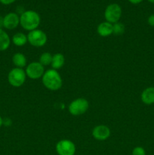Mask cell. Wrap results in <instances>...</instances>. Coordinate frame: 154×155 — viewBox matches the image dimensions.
Wrapping results in <instances>:
<instances>
[{
  "mask_svg": "<svg viewBox=\"0 0 154 155\" xmlns=\"http://www.w3.org/2000/svg\"><path fill=\"white\" fill-rule=\"evenodd\" d=\"M16 0H0V3L4 5H9L11 4H13Z\"/></svg>",
  "mask_w": 154,
  "mask_h": 155,
  "instance_id": "cell-21",
  "label": "cell"
},
{
  "mask_svg": "<svg viewBox=\"0 0 154 155\" xmlns=\"http://www.w3.org/2000/svg\"><path fill=\"white\" fill-rule=\"evenodd\" d=\"M110 128L106 125H98L92 130V136L95 139L98 141H105L110 136Z\"/></svg>",
  "mask_w": 154,
  "mask_h": 155,
  "instance_id": "cell-10",
  "label": "cell"
},
{
  "mask_svg": "<svg viewBox=\"0 0 154 155\" xmlns=\"http://www.w3.org/2000/svg\"><path fill=\"white\" fill-rule=\"evenodd\" d=\"M3 21H4V17L0 15V29H2L3 27Z\"/></svg>",
  "mask_w": 154,
  "mask_h": 155,
  "instance_id": "cell-24",
  "label": "cell"
},
{
  "mask_svg": "<svg viewBox=\"0 0 154 155\" xmlns=\"http://www.w3.org/2000/svg\"><path fill=\"white\" fill-rule=\"evenodd\" d=\"M141 101L145 104L151 105L154 104V87H147L142 92L140 95Z\"/></svg>",
  "mask_w": 154,
  "mask_h": 155,
  "instance_id": "cell-12",
  "label": "cell"
},
{
  "mask_svg": "<svg viewBox=\"0 0 154 155\" xmlns=\"http://www.w3.org/2000/svg\"><path fill=\"white\" fill-rule=\"evenodd\" d=\"M143 1V0H128V2H129L130 3H131V4H133V5L140 4V3H141Z\"/></svg>",
  "mask_w": 154,
  "mask_h": 155,
  "instance_id": "cell-22",
  "label": "cell"
},
{
  "mask_svg": "<svg viewBox=\"0 0 154 155\" xmlns=\"http://www.w3.org/2000/svg\"><path fill=\"white\" fill-rule=\"evenodd\" d=\"M97 32L101 37H107L113 33V24L107 21H104L98 24L97 27Z\"/></svg>",
  "mask_w": 154,
  "mask_h": 155,
  "instance_id": "cell-11",
  "label": "cell"
},
{
  "mask_svg": "<svg viewBox=\"0 0 154 155\" xmlns=\"http://www.w3.org/2000/svg\"><path fill=\"white\" fill-rule=\"evenodd\" d=\"M147 1L149 2L152 3V4H154V0H147Z\"/></svg>",
  "mask_w": 154,
  "mask_h": 155,
  "instance_id": "cell-26",
  "label": "cell"
},
{
  "mask_svg": "<svg viewBox=\"0 0 154 155\" xmlns=\"http://www.w3.org/2000/svg\"><path fill=\"white\" fill-rule=\"evenodd\" d=\"M27 40L32 46L39 48L44 46L47 43L48 36L44 31L36 29L33 31L29 32L27 34Z\"/></svg>",
  "mask_w": 154,
  "mask_h": 155,
  "instance_id": "cell-6",
  "label": "cell"
},
{
  "mask_svg": "<svg viewBox=\"0 0 154 155\" xmlns=\"http://www.w3.org/2000/svg\"><path fill=\"white\" fill-rule=\"evenodd\" d=\"M11 124V120H9V119L3 120V125L6 126V127H8Z\"/></svg>",
  "mask_w": 154,
  "mask_h": 155,
  "instance_id": "cell-23",
  "label": "cell"
},
{
  "mask_svg": "<svg viewBox=\"0 0 154 155\" xmlns=\"http://www.w3.org/2000/svg\"><path fill=\"white\" fill-rule=\"evenodd\" d=\"M3 125V119L2 118V117L0 116V127Z\"/></svg>",
  "mask_w": 154,
  "mask_h": 155,
  "instance_id": "cell-25",
  "label": "cell"
},
{
  "mask_svg": "<svg viewBox=\"0 0 154 155\" xmlns=\"http://www.w3.org/2000/svg\"><path fill=\"white\" fill-rule=\"evenodd\" d=\"M27 79L25 71L22 68H14L9 71L8 74V81L14 87H21L24 84Z\"/></svg>",
  "mask_w": 154,
  "mask_h": 155,
  "instance_id": "cell-4",
  "label": "cell"
},
{
  "mask_svg": "<svg viewBox=\"0 0 154 155\" xmlns=\"http://www.w3.org/2000/svg\"><path fill=\"white\" fill-rule=\"evenodd\" d=\"M42 81L44 86L50 91L59 90L63 85V80L60 74L52 68L45 71L42 77Z\"/></svg>",
  "mask_w": 154,
  "mask_h": 155,
  "instance_id": "cell-2",
  "label": "cell"
},
{
  "mask_svg": "<svg viewBox=\"0 0 154 155\" xmlns=\"http://www.w3.org/2000/svg\"><path fill=\"white\" fill-rule=\"evenodd\" d=\"M12 62H13L15 68L24 69V68L27 66V58L23 53L21 52H17L14 54L13 57H12Z\"/></svg>",
  "mask_w": 154,
  "mask_h": 155,
  "instance_id": "cell-13",
  "label": "cell"
},
{
  "mask_svg": "<svg viewBox=\"0 0 154 155\" xmlns=\"http://www.w3.org/2000/svg\"><path fill=\"white\" fill-rule=\"evenodd\" d=\"M40 23V15L33 10L24 11L20 15V25L23 29L29 32L38 29Z\"/></svg>",
  "mask_w": 154,
  "mask_h": 155,
  "instance_id": "cell-1",
  "label": "cell"
},
{
  "mask_svg": "<svg viewBox=\"0 0 154 155\" xmlns=\"http://www.w3.org/2000/svg\"><path fill=\"white\" fill-rule=\"evenodd\" d=\"M52 57L53 55L50 52L48 51H45L43 52L39 57V62L41 64L45 66H48V65H51V61H52Z\"/></svg>",
  "mask_w": 154,
  "mask_h": 155,
  "instance_id": "cell-17",
  "label": "cell"
},
{
  "mask_svg": "<svg viewBox=\"0 0 154 155\" xmlns=\"http://www.w3.org/2000/svg\"><path fill=\"white\" fill-rule=\"evenodd\" d=\"M55 150L58 155H75L76 147L71 140L61 139L56 144Z\"/></svg>",
  "mask_w": 154,
  "mask_h": 155,
  "instance_id": "cell-7",
  "label": "cell"
},
{
  "mask_svg": "<svg viewBox=\"0 0 154 155\" xmlns=\"http://www.w3.org/2000/svg\"><path fill=\"white\" fill-rule=\"evenodd\" d=\"M113 34L116 35V36H120V35L123 34L125 30V27L122 23L119 22L115 23L113 24Z\"/></svg>",
  "mask_w": 154,
  "mask_h": 155,
  "instance_id": "cell-18",
  "label": "cell"
},
{
  "mask_svg": "<svg viewBox=\"0 0 154 155\" xmlns=\"http://www.w3.org/2000/svg\"><path fill=\"white\" fill-rule=\"evenodd\" d=\"M45 71V67L39 61L31 62L27 64L25 70L27 77L31 80H39L42 78Z\"/></svg>",
  "mask_w": 154,
  "mask_h": 155,
  "instance_id": "cell-8",
  "label": "cell"
},
{
  "mask_svg": "<svg viewBox=\"0 0 154 155\" xmlns=\"http://www.w3.org/2000/svg\"><path fill=\"white\" fill-rule=\"evenodd\" d=\"M89 108V102L87 99L79 98L73 100L68 106V111L72 116H81L87 112Z\"/></svg>",
  "mask_w": 154,
  "mask_h": 155,
  "instance_id": "cell-3",
  "label": "cell"
},
{
  "mask_svg": "<svg viewBox=\"0 0 154 155\" xmlns=\"http://www.w3.org/2000/svg\"><path fill=\"white\" fill-rule=\"evenodd\" d=\"M11 45V38L2 29H0V51L7 50Z\"/></svg>",
  "mask_w": 154,
  "mask_h": 155,
  "instance_id": "cell-15",
  "label": "cell"
},
{
  "mask_svg": "<svg viewBox=\"0 0 154 155\" xmlns=\"http://www.w3.org/2000/svg\"><path fill=\"white\" fill-rule=\"evenodd\" d=\"M11 42L16 46H24L28 42L27 40V35L23 33H17L12 36Z\"/></svg>",
  "mask_w": 154,
  "mask_h": 155,
  "instance_id": "cell-16",
  "label": "cell"
},
{
  "mask_svg": "<svg viewBox=\"0 0 154 155\" xmlns=\"http://www.w3.org/2000/svg\"><path fill=\"white\" fill-rule=\"evenodd\" d=\"M20 25V15L16 12L8 13L4 17L3 27L6 30H11Z\"/></svg>",
  "mask_w": 154,
  "mask_h": 155,
  "instance_id": "cell-9",
  "label": "cell"
},
{
  "mask_svg": "<svg viewBox=\"0 0 154 155\" xmlns=\"http://www.w3.org/2000/svg\"><path fill=\"white\" fill-rule=\"evenodd\" d=\"M65 64V57L61 53H56L53 55L51 66L52 69L59 70L63 67Z\"/></svg>",
  "mask_w": 154,
  "mask_h": 155,
  "instance_id": "cell-14",
  "label": "cell"
},
{
  "mask_svg": "<svg viewBox=\"0 0 154 155\" xmlns=\"http://www.w3.org/2000/svg\"><path fill=\"white\" fill-rule=\"evenodd\" d=\"M147 23L149 26L154 27V14L149 15V18H147Z\"/></svg>",
  "mask_w": 154,
  "mask_h": 155,
  "instance_id": "cell-20",
  "label": "cell"
},
{
  "mask_svg": "<svg viewBox=\"0 0 154 155\" xmlns=\"http://www.w3.org/2000/svg\"><path fill=\"white\" fill-rule=\"evenodd\" d=\"M122 8L117 3L108 5L104 10V18L106 21L113 24L119 22L122 17Z\"/></svg>",
  "mask_w": 154,
  "mask_h": 155,
  "instance_id": "cell-5",
  "label": "cell"
},
{
  "mask_svg": "<svg viewBox=\"0 0 154 155\" xmlns=\"http://www.w3.org/2000/svg\"><path fill=\"white\" fill-rule=\"evenodd\" d=\"M131 155H146V151L143 147L137 146L132 150Z\"/></svg>",
  "mask_w": 154,
  "mask_h": 155,
  "instance_id": "cell-19",
  "label": "cell"
}]
</instances>
